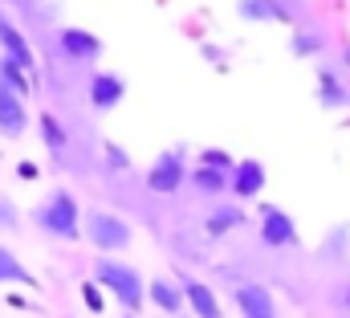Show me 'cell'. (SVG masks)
<instances>
[{"label":"cell","instance_id":"cell-1","mask_svg":"<svg viewBox=\"0 0 350 318\" xmlns=\"http://www.w3.org/2000/svg\"><path fill=\"white\" fill-rule=\"evenodd\" d=\"M94 282H98V286H106V290L118 298L122 315H139V310H143L147 282H143V273H139L135 265L114 261V257H98V261H94Z\"/></svg>","mask_w":350,"mask_h":318},{"label":"cell","instance_id":"cell-2","mask_svg":"<svg viewBox=\"0 0 350 318\" xmlns=\"http://www.w3.org/2000/svg\"><path fill=\"white\" fill-rule=\"evenodd\" d=\"M33 221L41 233H49L53 241H78L82 237V208L74 200L70 188H53L37 208H33Z\"/></svg>","mask_w":350,"mask_h":318},{"label":"cell","instance_id":"cell-3","mask_svg":"<svg viewBox=\"0 0 350 318\" xmlns=\"http://www.w3.org/2000/svg\"><path fill=\"white\" fill-rule=\"evenodd\" d=\"M82 233H86V241L102 253V257L122 253V249L135 241V229H131L122 217L106 212V208H86V217H82Z\"/></svg>","mask_w":350,"mask_h":318},{"label":"cell","instance_id":"cell-4","mask_svg":"<svg viewBox=\"0 0 350 318\" xmlns=\"http://www.w3.org/2000/svg\"><path fill=\"white\" fill-rule=\"evenodd\" d=\"M183 180H187V163H183V151H163V156L151 159V167H147V188L151 192H159V196H167L175 188H183Z\"/></svg>","mask_w":350,"mask_h":318},{"label":"cell","instance_id":"cell-5","mask_svg":"<svg viewBox=\"0 0 350 318\" xmlns=\"http://www.w3.org/2000/svg\"><path fill=\"white\" fill-rule=\"evenodd\" d=\"M261 245H269V249H293L297 245V225L285 208L261 204Z\"/></svg>","mask_w":350,"mask_h":318},{"label":"cell","instance_id":"cell-6","mask_svg":"<svg viewBox=\"0 0 350 318\" xmlns=\"http://www.w3.org/2000/svg\"><path fill=\"white\" fill-rule=\"evenodd\" d=\"M0 58H8V62H16L29 78L37 74V58H33V45H29V37L8 21V12H0Z\"/></svg>","mask_w":350,"mask_h":318},{"label":"cell","instance_id":"cell-7","mask_svg":"<svg viewBox=\"0 0 350 318\" xmlns=\"http://www.w3.org/2000/svg\"><path fill=\"white\" fill-rule=\"evenodd\" d=\"M232 302H237L241 318H281L273 294H269L265 286H257V282H241V286L232 290Z\"/></svg>","mask_w":350,"mask_h":318},{"label":"cell","instance_id":"cell-8","mask_svg":"<svg viewBox=\"0 0 350 318\" xmlns=\"http://www.w3.org/2000/svg\"><path fill=\"white\" fill-rule=\"evenodd\" d=\"M179 286H183V298H187V306H191L196 318H224V306H220V298H216V290L208 282L179 273Z\"/></svg>","mask_w":350,"mask_h":318},{"label":"cell","instance_id":"cell-9","mask_svg":"<svg viewBox=\"0 0 350 318\" xmlns=\"http://www.w3.org/2000/svg\"><path fill=\"white\" fill-rule=\"evenodd\" d=\"M122 98H126V78H118V74H110V70H98V74L90 78V106H94L98 114L114 110Z\"/></svg>","mask_w":350,"mask_h":318},{"label":"cell","instance_id":"cell-10","mask_svg":"<svg viewBox=\"0 0 350 318\" xmlns=\"http://www.w3.org/2000/svg\"><path fill=\"white\" fill-rule=\"evenodd\" d=\"M25 127H29L25 98L0 82V135H4V139H16V135H25Z\"/></svg>","mask_w":350,"mask_h":318},{"label":"cell","instance_id":"cell-11","mask_svg":"<svg viewBox=\"0 0 350 318\" xmlns=\"http://www.w3.org/2000/svg\"><path fill=\"white\" fill-rule=\"evenodd\" d=\"M147 298L163 310V315L179 318L187 310V298H183V286H179V278H155L151 286H147Z\"/></svg>","mask_w":350,"mask_h":318},{"label":"cell","instance_id":"cell-12","mask_svg":"<svg viewBox=\"0 0 350 318\" xmlns=\"http://www.w3.org/2000/svg\"><path fill=\"white\" fill-rule=\"evenodd\" d=\"M261 188H265V163L261 159H241V163L232 167V184H228V192L241 196V200H253Z\"/></svg>","mask_w":350,"mask_h":318},{"label":"cell","instance_id":"cell-13","mask_svg":"<svg viewBox=\"0 0 350 318\" xmlns=\"http://www.w3.org/2000/svg\"><path fill=\"white\" fill-rule=\"evenodd\" d=\"M57 49L66 58H74V62H94L102 53V41L94 33H86V29H62L57 33Z\"/></svg>","mask_w":350,"mask_h":318},{"label":"cell","instance_id":"cell-14","mask_svg":"<svg viewBox=\"0 0 350 318\" xmlns=\"http://www.w3.org/2000/svg\"><path fill=\"white\" fill-rule=\"evenodd\" d=\"M187 180H191V188L196 192H204V196H216V192H224L228 184H232V171H220V167H196V171H187Z\"/></svg>","mask_w":350,"mask_h":318},{"label":"cell","instance_id":"cell-15","mask_svg":"<svg viewBox=\"0 0 350 318\" xmlns=\"http://www.w3.org/2000/svg\"><path fill=\"white\" fill-rule=\"evenodd\" d=\"M4 282H12V286H29V290H37V278L29 273V265H21L16 261V253L8 249V245H0V286Z\"/></svg>","mask_w":350,"mask_h":318},{"label":"cell","instance_id":"cell-16","mask_svg":"<svg viewBox=\"0 0 350 318\" xmlns=\"http://www.w3.org/2000/svg\"><path fill=\"white\" fill-rule=\"evenodd\" d=\"M241 221H245V208H237V204H216L204 225H208V237H224V233H232Z\"/></svg>","mask_w":350,"mask_h":318},{"label":"cell","instance_id":"cell-17","mask_svg":"<svg viewBox=\"0 0 350 318\" xmlns=\"http://www.w3.org/2000/svg\"><path fill=\"white\" fill-rule=\"evenodd\" d=\"M318 98H322L326 110H338V106H347L350 102L347 86L334 78V70H322V74H318Z\"/></svg>","mask_w":350,"mask_h":318},{"label":"cell","instance_id":"cell-18","mask_svg":"<svg viewBox=\"0 0 350 318\" xmlns=\"http://www.w3.org/2000/svg\"><path fill=\"white\" fill-rule=\"evenodd\" d=\"M241 12H245L249 21H285V16H289L277 0H241Z\"/></svg>","mask_w":350,"mask_h":318},{"label":"cell","instance_id":"cell-19","mask_svg":"<svg viewBox=\"0 0 350 318\" xmlns=\"http://www.w3.org/2000/svg\"><path fill=\"white\" fill-rule=\"evenodd\" d=\"M41 139H45V147H49L53 156H62V151H66V143H70V139H66V127H62V123H57V114H49V110L41 114Z\"/></svg>","mask_w":350,"mask_h":318},{"label":"cell","instance_id":"cell-20","mask_svg":"<svg viewBox=\"0 0 350 318\" xmlns=\"http://www.w3.org/2000/svg\"><path fill=\"white\" fill-rule=\"evenodd\" d=\"M0 82H4L8 90H16L21 98H25V94H29V86H33V78H29L16 62H8V58H0Z\"/></svg>","mask_w":350,"mask_h":318},{"label":"cell","instance_id":"cell-21","mask_svg":"<svg viewBox=\"0 0 350 318\" xmlns=\"http://www.w3.org/2000/svg\"><path fill=\"white\" fill-rule=\"evenodd\" d=\"M0 229H4V233H16V229H21V208H16L4 192H0Z\"/></svg>","mask_w":350,"mask_h":318},{"label":"cell","instance_id":"cell-22","mask_svg":"<svg viewBox=\"0 0 350 318\" xmlns=\"http://www.w3.org/2000/svg\"><path fill=\"white\" fill-rule=\"evenodd\" d=\"M318 49H322V37H318V33H297V37H293V53H297V58H314Z\"/></svg>","mask_w":350,"mask_h":318},{"label":"cell","instance_id":"cell-23","mask_svg":"<svg viewBox=\"0 0 350 318\" xmlns=\"http://www.w3.org/2000/svg\"><path fill=\"white\" fill-rule=\"evenodd\" d=\"M200 163H204V167H220V171H232V167H237L228 151H216V147H212V151H204V156H200Z\"/></svg>","mask_w":350,"mask_h":318},{"label":"cell","instance_id":"cell-24","mask_svg":"<svg viewBox=\"0 0 350 318\" xmlns=\"http://www.w3.org/2000/svg\"><path fill=\"white\" fill-rule=\"evenodd\" d=\"M82 298H86V306L94 310V315L102 310V294H98V286H94V282H86V286H82Z\"/></svg>","mask_w":350,"mask_h":318},{"label":"cell","instance_id":"cell-25","mask_svg":"<svg viewBox=\"0 0 350 318\" xmlns=\"http://www.w3.org/2000/svg\"><path fill=\"white\" fill-rule=\"evenodd\" d=\"M342 306H347V310H350V286H347V290H342Z\"/></svg>","mask_w":350,"mask_h":318},{"label":"cell","instance_id":"cell-26","mask_svg":"<svg viewBox=\"0 0 350 318\" xmlns=\"http://www.w3.org/2000/svg\"><path fill=\"white\" fill-rule=\"evenodd\" d=\"M122 318H139V315H122Z\"/></svg>","mask_w":350,"mask_h":318},{"label":"cell","instance_id":"cell-27","mask_svg":"<svg viewBox=\"0 0 350 318\" xmlns=\"http://www.w3.org/2000/svg\"><path fill=\"white\" fill-rule=\"evenodd\" d=\"M179 318H183V315H179Z\"/></svg>","mask_w":350,"mask_h":318}]
</instances>
